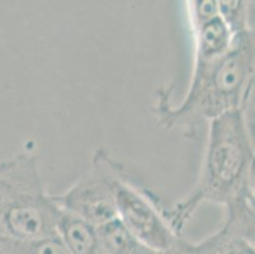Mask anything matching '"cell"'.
<instances>
[{"label": "cell", "instance_id": "obj_12", "mask_svg": "<svg viewBox=\"0 0 255 254\" xmlns=\"http://www.w3.org/2000/svg\"><path fill=\"white\" fill-rule=\"evenodd\" d=\"M191 4V18L192 24L202 23L211 18L219 15V6L217 0H198L192 1Z\"/></svg>", "mask_w": 255, "mask_h": 254}, {"label": "cell", "instance_id": "obj_10", "mask_svg": "<svg viewBox=\"0 0 255 254\" xmlns=\"http://www.w3.org/2000/svg\"><path fill=\"white\" fill-rule=\"evenodd\" d=\"M0 254H69L57 235L18 239L0 235Z\"/></svg>", "mask_w": 255, "mask_h": 254}, {"label": "cell", "instance_id": "obj_2", "mask_svg": "<svg viewBox=\"0 0 255 254\" xmlns=\"http://www.w3.org/2000/svg\"><path fill=\"white\" fill-rule=\"evenodd\" d=\"M254 29L234 34L230 50L213 61L194 62L184 99L171 106L168 93L157 97L155 115L166 130L182 127L194 137L203 122L249 108L254 85Z\"/></svg>", "mask_w": 255, "mask_h": 254}, {"label": "cell", "instance_id": "obj_3", "mask_svg": "<svg viewBox=\"0 0 255 254\" xmlns=\"http://www.w3.org/2000/svg\"><path fill=\"white\" fill-rule=\"evenodd\" d=\"M59 216L60 209L43 187L36 155L19 153L0 164V235L55 237Z\"/></svg>", "mask_w": 255, "mask_h": 254}, {"label": "cell", "instance_id": "obj_11", "mask_svg": "<svg viewBox=\"0 0 255 254\" xmlns=\"http://www.w3.org/2000/svg\"><path fill=\"white\" fill-rule=\"evenodd\" d=\"M219 15L229 27L231 33L238 34L248 29H253L250 25V10L252 3L244 0H220L217 1Z\"/></svg>", "mask_w": 255, "mask_h": 254}, {"label": "cell", "instance_id": "obj_8", "mask_svg": "<svg viewBox=\"0 0 255 254\" xmlns=\"http://www.w3.org/2000/svg\"><path fill=\"white\" fill-rule=\"evenodd\" d=\"M194 62L213 61L230 50L233 33L220 15L193 24Z\"/></svg>", "mask_w": 255, "mask_h": 254}, {"label": "cell", "instance_id": "obj_7", "mask_svg": "<svg viewBox=\"0 0 255 254\" xmlns=\"http://www.w3.org/2000/svg\"><path fill=\"white\" fill-rule=\"evenodd\" d=\"M56 235L69 254H106L97 228L88 221L60 210Z\"/></svg>", "mask_w": 255, "mask_h": 254}, {"label": "cell", "instance_id": "obj_9", "mask_svg": "<svg viewBox=\"0 0 255 254\" xmlns=\"http://www.w3.org/2000/svg\"><path fill=\"white\" fill-rule=\"evenodd\" d=\"M96 228L102 249L106 254H141L147 249L118 218Z\"/></svg>", "mask_w": 255, "mask_h": 254}, {"label": "cell", "instance_id": "obj_4", "mask_svg": "<svg viewBox=\"0 0 255 254\" xmlns=\"http://www.w3.org/2000/svg\"><path fill=\"white\" fill-rule=\"evenodd\" d=\"M126 179L124 165L104 146L94 151L89 171L61 195H52L60 210L94 227L117 218V192Z\"/></svg>", "mask_w": 255, "mask_h": 254}, {"label": "cell", "instance_id": "obj_6", "mask_svg": "<svg viewBox=\"0 0 255 254\" xmlns=\"http://www.w3.org/2000/svg\"><path fill=\"white\" fill-rule=\"evenodd\" d=\"M193 254H255L254 200H241L227 206L224 225L194 243Z\"/></svg>", "mask_w": 255, "mask_h": 254}, {"label": "cell", "instance_id": "obj_13", "mask_svg": "<svg viewBox=\"0 0 255 254\" xmlns=\"http://www.w3.org/2000/svg\"><path fill=\"white\" fill-rule=\"evenodd\" d=\"M141 254H193V243L180 238L177 243L168 249H150L147 248Z\"/></svg>", "mask_w": 255, "mask_h": 254}, {"label": "cell", "instance_id": "obj_5", "mask_svg": "<svg viewBox=\"0 0 255 254\" xmlns=\"http://www.w3.org/2000/svg\"><path fill=\"white\" fill-rule=\"evenodd\" d=\"M116 206L117 218L147 248L168 249L183 238L171 230L151 196L133 187L127 178L118 188Z\"/></svg>", "mask_w": 255, "mask_h": 254}, {"label": "cell", "instance_id": "obj_1", "mask_svg": "<svg viewBox=\"0 0 255 254\" xmlns=\"http://www.w3.org/2000/svg\"><path fill=\"white\" fill-rule=\"evenodd\" d=\"M254 199V144L247 109H236L210 122L202 167L193 190L171 209H161L178 237L201 205L230 206Z\"/></svg>", "mask_w": 255, "mask_h": 254}]
</instances>
